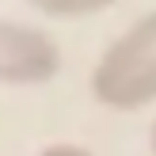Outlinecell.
I'll return each mask as SVG.
<instances>
[{"mask_svg": "<svg viewBox=\"0 0 156 156\" xmlns=\"http://www.w3.org/2000/svg\"><path fill=\"white\" fill-rule=\"evenodd\" d=\"M91 95L111 111L156 103V8L133 19L91 65Z\"/></svg>", "mask_w": 156, "mask_h": 156, "instance_id": "1", "label": "cell"}, {"mask_svg": "<svg viewBox=\"0 0 156 156\" xmlns=\"http://www.w3.org/2000/svg\"><path fill=\"white\" fill-rule=\"evenodd\" d=\"M61 73V50L50 30L0 15V88H34Z\"/></svg>", "mask_w": 156, "mask_h": 156, "instance_id": "2", "label": "cell"}, {"mask_svg": "<svg viewBox=\"0 0 156 156\" xmlns=\"http://www.w3.org/2000/svg\"><path fill=\"white\" fill-rule=\"evenodd\" d=\"M50 19H80V15H99L103 8L118 4V0H27Z\"/></svg>", "mask_w": 156, "mask_h": 156, "instance_id": "3", "label": "cell"}, {"mask_svg": "<svg viewBox=\"0 0 156 156\" xmlns=\"http://www.w3.org/2000/svg\"><path fill=\"white\" fill-rule=\"evenodd\" d=\"M38 156H91L88 149H80V145H69V141H57V145H46Z\"/></svg>", "mask_w": 156, "mask_h": 156, "instance_id": "4", "label": "cell"}, {"mask_svg": "<svg viewBox=\"0 0 156 156\" xmlns=\"http://www.w3.org/2000/svg\"><path fill=\"white\" fill-rule=\"evenodd\" d=\"M149 145H152V156H156V118H152V129H149Z\"/></svg>", "mask_w": 156, "mask_h": 156, "instance_id": "5", "label": "cell"}]
</instances>
